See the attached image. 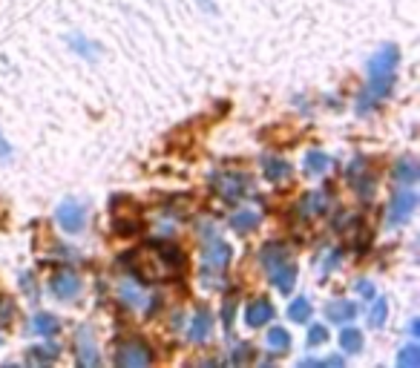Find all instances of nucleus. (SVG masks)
Masks as SVG:
<instances>
[{
  "instance_id": "obj_1",
  "label": "nucleus",
  "mask_w": 420,
  "mask_h": 368,
  "mask_svg": "<svg viewBox=\"0 0 420 368\" xmlns=\"http://www.w3.org/2000/svg\"><path fill=\"white\" fill-rule=\"evenodd\" d=\"M124 265L138 277L147 282H161L173 277L176 271L184 267V253L173 244H147V248L130 251L124 256Z\"/></svg>"
},
{
  "instance_id": "obj_2",
  "label": "nucleus",
  "mask_w": 420,
  "mask_h": 368,
  "mask_svg": "<svg viewBox=\"0 0 420 368\" xmlns=\"http://www.w3.org/2000/svg\"><path fill=\"white\" fill-rule=\"evenodd\" d=\"M398 61H400L398 46H383L380 52H375V58L368 61V87L363 89L360 101H357V110H360V112L375 110V107L383 101V98L391 92V87H394V72H398Z\"/></svg>"
},
{
  "instance_id": "obj_3",
  "label": "nucleus",
  "mask_w": 420,
  "mask_h": 368,
  "mask_svg": "<svg viewBox=\"0 0 420 368\" xmlns=\"http://www.w3.org/2000/svg\"><path fill=\"white\" fill-rule=\"evenodd\" d=\"M230 262V244L213 236V244L204 248V259H202V282L204 285H219V277L225 271V265Z\"/></svg>"
},
{
  "instance_id": "obj_4",
  "label": "nucleus",
  "mask_w": 420,
  "mask_h": 368,
  "mask_svg": "<svg viewBox=\"0 0 420 368\" xmlns=\"http://www.w3.org/2000/svg\"><path fill=\"white\" fill-rule=\"evenodd\" d=\"M150 362H153V351L142 339L121 342V346L115 348V365H121V368H144Z\"/></svg>"
},
{
  "instance_id": "obj_5",
  "label": "nucleus",
  "mask_w": 420,
  "mask_h": 368,
  "mask_svg": "<svg viewBox=\"0 0 420 368\" xmlns=\"http://www.w3.org/2000/svg\"><path fill=\"white\" fill-rule=\"evenodd\" d=\"M55 219H58V225H61L66 233H81V230L87 228V207L69 199V202H63V205L58 207Z\"/></svg>"
},
{
  "instance_id": "obj_6",
  "label": "nucleus",
  "mask_w": 420,
  "mask_h": 368,
  "mask_svg": "<svg viewBox=\"0 0 420 368\" xmlns=\"http://www.w3.org/2000/svg\"><path fill=\"white\" fill-rule=\"evenodd\" d=\"M414 207H417V196L412 193V187H403V190L391 199V205H389V225L394 228V225L409 222L412 213H414Z\"/></svg>"
},
{
  "instance_id": "obj_7",
  "label": "nucleus",
  "mask_w": 420,
  "mask_h": 368,
  "mask_svg": "<svg viewBox=\"0 0 420 368\" xmlns=\"http://www.w3.org/2000/svg\"><path fill=\"white\" fill-rule=\"evenodd\" d=\"M50 290L55 293V297H58L61 302H69V300H75V297H78V290H81V279H78L75 274H58V277H52Z\"/></svg>"
},
{
  "instance_id": "obj_8",
  "label": "nucleus",
  "mask_w": 420,
  "mask_h": 368,
  "mask_svg": "<svg viewBox=\"0 0 420 368\" xmlns=\"http://www.w3.org/2000/svg\"><path fill=\"white\" fill-rule=\"evenodd\" d=\"M354 316H357V305L348 302V300H331L325 305V320L329 323L345 325V323H354Z\"/></svg>"
},
{
  "instance_id": "obj_9",
  "label": "nucleus",
  "mask_w": 420,
  "mask_h": 368,
  "mask_svg": "<svg viewBox=\"0 0 420 368\" xmlns=\"http://www.w3.org/2000/svg\"><path fill=\"white\" fill-rule=\"evenodd\" d=\"M271 282H273V288L276 290H283V293H291V288H294V282H297V265L288 259V262H283V265H276V267H271Z\"/></svg>"
},
{
  "instance_id": "obj_10",
  "label": "nucleus",
  "mask_w": 420,
  "mask_h": 368,
  "mask_svg": "<svg viewBox=\"0 0 420 368\" xmlns=\"http://www.w3.org/2000/svg\"><path fill=\"white\" fill-rule=\"evenodd\" d=\"M271 320H273V305H271L268 300H256V302H250L248 311H245V323H248L250 328H260V325H265V323H271Z\"/></svg>"
},
{
  "instance_id": "obj_11",
  "label": "nucleus",
  "mask_w": 420,
  "mask_h": 368,
  "mask_svg": "<svg viewBox=\"0 0 420 368\" xmlns=\"http://www.w3.org/2000/svg\"><path fill=\"white\" fill-rule=\"evenodd\" d=\"M213 331V316L207 311H196V316L190 320V328H188V339L190 342H204Z\"/></svg>"
},
{
  "instance_id": "obj_12",
  "label": "nucleus",
  "mask_w": 420,
  "mask_h": 368,
  "mask_svg": "<svg viewBox=\"0 0 420 368\" xmlns=\"http://www.w3.org/2000/svg\"><path fill=\"white\" fill-rule=\"evenodd\" d=\"M420 179V167H417V161L414 159H400L398 164H394V182H398L400 187H412L414 182Z\"/></svg>"
},
{
  "instance_id": "obj_13",
  "label": "nucleus",
  "mask_w": 420,
  "mask_h": 368,
  "mask_svg": "<svg viewBox=\"0 0 420 368\" xmlns=\"http://www.w3.org/2000/svg\"><path fill=\"white\" fill-rule=\"evenodd\" d=\"M230 228L237 233H250V230L260 228V213L250 210V207H242L230 216Z\"/></svg>"
},
{
  "instance_id": "obj_14",
  "label": "nucleus",
  "mask_w": 420,
  "mask_h": 368,
  "mask_svg": "<svg viewBox=\"0 0 420 368\" xmlns=\"http://www.w3.org/2000/svg\"><path fill=\"white\" fill-rule=\"evenodd\" d=\"M245 182H248L245 176H219L213 187L225 196V199H230V202H233V199H239V196L245 193Z\"/></svg>"
},
{
  "instance_id": "obj_15",
  "label": "nucleus",
  "mask_w": 420,
  "mask_h": 368,
  "mask_svg": "<svg viewBox=\"0 0 420 368\" xmlns=\"http://www.w3.org/2000/svg\"><path fill=\"white\" fill-rule=\"evenodd\" d=\"M325 210H329V196H325V193H308L306 199L299 202V216H306V219L320 216Z\"/></svg>"
},
{
  "instance_id": "obj_16",
  "label": "nucleus",
  "mask_w": 420,
  "mask_h": 368,
  "mask_svg": "<svg viewBox=\"0 0 420 368\" xmlns=\"http://www.w3.org/2000/svg\"><path fill=\"white\" fill-rule=\"evenodd\" d=\"M260 259H262V265H265L268 271H271V267H276V265L288 262V259H291V253H288V248H285V244H279V242H271V244H265V248H262Z\"/></svg>"
},
{
  "instance_id": "obj_17",
  "label": "nucleus",
  "mask_w": 420,
  "mask_h": 368,
  "mask_svg": "<svg viewBox=\"0 0 420 368\" xmlns=\"http://www.w3.org/2000/svg\"><path fill=\"white\" fill-rule=\"evenodd\" d=\"M78 337H81V342H78V362L98 365V348H96V342L89 339V328H81Z\"/></svg>"
},
{
  "instance_id": "obj_18",
  "label": "nucleus",
  "mask_w": 420,
  "mask_h": 368,
  "mask_svg": "<svg viewBox=\"0 0 420 368\" xmlns=\"http://www.w3.org/2000/svg\"><path fill=\"white\" fill-rule=\"evenodd\" d=\"M262 170H265L268 182H288L291 179V164L283 161V159H265Z\"/></svg>"
},
{
  "instance_id": "obj_19",
  "label": "nucleus",
  "mask_w": 420,
  "mask_h": 368,
  "mask_svg": "<svg viewBox=\"0 0 420 368\" xmlns=\"http://www.w3.org/2000/svg\"><path fill=\"white\" fill-rule=\"evenodd\" d=\"M311 302H308V297H297L291 305H288V320L291 323H299V325H306L308 320H311Z\"/></svg>"
},
{
  "instance_id": "obj_20",
  "label": "nucleus",
  "mask_w": 420,
  "mask_h": 368,
  "mask_svg": "<svg viewBox=\"0 0 420 368\" xmlns=\"http://www.w3.org/2000/svg\"><path fill=\"white\" fill-rule=\"evenodd\" d=\"M265 346H268V351H273V354H279V351H288V346H291V337H288V331H285L283 325H276V328H271V331H268V337H265Z\"/></svg>"
},
{
  "instance_id": "obj_21",
  "label": "nucleus",
  "mask_w": 420,
  "mask_h": 368,
  "mask_svg": "<svg viewBox=\"0 0 420 368\" xmlns=\"http://www.w3.org/2000/svg\"><path fill=\"white\" fill-rule=\"evenodd\" d=\"M302 167H306V173L320 176V173H325V170L331 167V159L325 156V153H320V150H311V153H306V161H302Z\"/></svg>"
},
{
  "instance_id": "obj_22",
  "label": "nucleus",
  "mask_w": 420,
  "mask_h": 368,
  "mask_svg": "<svg viewBox=\"0 0 420 368\" xmlns=\"http://www.w3.org/2000/svg\"><path fill=\"white\" fill-rule=\"evenodd\" d=\"M119 300L124 305H130V308H142L144 305V293H142V288L133 285V282H121L119 285Z\"/></svg>"
},
{
  "instance_id": "obj_23",
  "label": "nucleus",
  "mask_w": 420,
  "mask_h": 368,
  "mask_svg": "<svg viewBox=\"0 0 420 368\" xmlns=\"http://www.w3.org/2000/svg\"><path fill=\"white\" fill-rule=\"evenodd\" d=\"M340 346H343L345 354H360V351H363V334H360L357 328H343Z\"/></svg>"
},
{
  "instance_id": "obj_24",
  "label": "nucleus",
  "mask_w": 420,
  "mask_h": 368,
  "mask_svg": "<svg viewBox=\"0 0 420 368\" xmlns=\"http://www.w3.org/2000/svg\"><path fill=\"white\" fill-rule=\"evenodd\" d=\"M32 331L40 334V337H52L58 331V320L52 314H35V320H32Z\"/></svg>"
},
{
  "instance_id": "obj_25",
  "label": "nucleus",
  "mask_w": 420,
  "mask_h": 368,
  "mask_svg": "<svg viewBox=\"0 0 420 368\" xmlns=\"http://www.w3.org/2000/svg\"><path fill=\"white\" fill-rule=\"evenodd\" d=\"M420 365V346L417 342H409L398 351V368H417Z\"/></svg>"
},
{
  "instance_id": "obj_26",
  "label": "nucleus",
  "mask_w": 420,
  "mask_h": 368,
  "mask_svg": "<svg viewBox=\"0 0 420 368\" xmlns=\"http://www.w3.org/2000/svg\"><path fill=\"white\" fill-rule=\"evenodd\" d=\"M55 357H58L55 342H43V346H32L29 348V362H52Z\"/></svg>"
},
{
  "instance_id": "obj_27",
  "label": "nucleus",
  "mask_w": 420,
  "mask_h": 368,
  "mask_svg": "<svg viewBox=\"0 0 420 368\" xmlns=\"http://www.w3.org/2000/svg\"><path fill=\"white\" fill-rule=\"evenodd\" d=\"M371 302H375V305H371V325L383 328V325H386V316H389V302L380 300V297H375Z\"/></svg>"
},
{
  "instance_id": "obj_28",
  "label": "nucleus",
  "mask_w": 420,
  "mask_h": 368,
  "mask_svg": "<svg viewBox=\"0 0 420 368\" xmlns=\"http://www.w3.org/2000/svg\"><path fill=\"white\" fill-rule=\"evenodd\" d=\"M325 342H329V328L320 325V323L308 325V346L317 348V346H325Z\"/></svg>"
},
{
  "instance_id": "obj_29",
  "label": "nucleus",
  "mask_w": 420,
  "mask_h": 368,
  "mask_svg": "<svg viewBox=\"0 0 420 368\" xmlns=\"http://www.w3.org/2000/svg\"><path fill=\"white\" fill-rule=\"evenodd\" d=\"M15 320V305L9 300H0V325H9Z\"/></svg>"
},
{
  "instance_id": "obj_30",
  "label": "nucleus",
  "mask_w": 420,
  "mask_h": 368,
  "mask_svg": "<svg viewBox=\"0 0 420 368\" xmlns=\"http://www.w3.org/2000/svg\"><path fill=\"white\" fill-rule=\"evenodd\" d=\"M340 259H343L340 251H331V256H325V259H322V274H331L334 267L340 265Z\"/></svg>"
},
{
  "instance_id": "obj_31",
  "label": "nucleus",
  "mask_w": 420,
  "mask_h": 368,
  "mask_svg": "<svg viewBox=\"0 0 420 368\" xmlns=\"http://www.w3.org/2000/svg\"><path fill=\"white\" fill-rule=\"evenodd\" d=\"M233 305H237V297H227V300H225V308H222L225 325H230V320H233Z\"/></svg>"
},
{
  "instance_id": "obj_32",
  "label": "nucleus",
  "mask_w": 420,
  "mask_h": 368,
  "mask_svg": "<svg viewBox=\"0 0 420 368\" xmlns=\"http://www.w3.org/2000/svg\"><path fill=\"white\" fill-rule=\"evenodd\" d=\"M357 293H363L366 300H375V285L363 279V282H357Z\"/></svg>"
},
{
  "instance_id": "obj_33",
  "label": "nucleus",
  "mask_w": 420,
  "mask_h": 368,
  "mask_svg": "<svg viewBox=\"0 0 420 368\" xmlns=\"http://www.w3.org/2000/svg\"><path fill=\"white\" fill-rule=\"evenodd\" d=\"M248 357H250V351H248L245 346H239L237 351H233V354H230V362H245Z\"/></svg>"
},
{
  "instance_id": "obj_34",
  "label": "nucleus",
  "mask_w": 420,
  "mask_h": 368,
  "mask_svg": "<svg viewBox=\"0 0 420 368\" xmlns=\"http://www.w3.org/2000/svg\"><path fill=\"white\" fill-rule=\"evenodd\" d=\"M0 156H3V159H9V156H12V150H9V144H6L3 138H0Z\"/></svg>"
},
{
  "instance_id": "obj_35",
  "label": "nucleus",
  "mask_w": 420,
  "mask_h": 368,
  "mask_svg": "<svg viewBox=\"0 0 420 368\" xmlns=\"http://www.w3.org/2000/svg\"><path fill=\"white\" fill-rule=\"evenodd\" d=\"M0 342H3V339H0Z\"/></svg>"
}]
</instances>
